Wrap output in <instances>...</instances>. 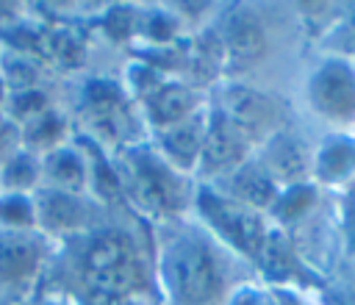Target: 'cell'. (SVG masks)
<instances>
[{
    "instance_id": "9",
    "label": "cell",
    "mask_w": 355,
    "mask_h": 305,
    "mask_svg": "<svg viewBox=\"0 0 355 305\" xmlns=\"http://www.w3.org/2000/svg\"><path fill=\"white\" fill-rule=\"evenodd\" d=\"M208 111L211 108H200L191 116H186L183 122H175L169 128L155 130L158 139V155L175 169V172H194L202 141H205V130H208Z\"/></svg>"
},
{
    "instance_id": "13",
    "label": "cell",
    "mask_w": 355,
    "mask_h": 305,
    "mask_svg": "<svg viewBox=\"0 0 355 305\" xmlns=\"http://www.w3.org/2000/svg\"><path fill=\"white\" fill-rule=\"evenodd\" d=\"M33 202H36V227L47 233H75L89 222V205L80 200V194L42 189L33 197Z\"/></svg>"
},
{
    "instance_id": "19",
    "label": "cell",
    "mask_w": 355,
    "mask_h": 305,
    "mask_svg": "<svg viewBox=\"0 0 355 305\" xmlns=\"http://www.w3.org/2000/svg\"><path fill=\"white\" fill-rule=\"evenodd\" d=\"M19 133L25 136V141H28L31 150H44V152H50V150H55V147L64 144L67 122H64V116H61L58 111L44 108V111L33 114L31 119H25Z\"/></svg>"
},
{
    "instance_id": "23",
    "label": "cell",
    "mask_w": 355,
    "mask_h": 305,
    "mask_svg": "<svg viewBox=\"0 0 355 305\" xmlns=\"http://www.w3.org/2000/svg\"><path fill=\"white\" fill-rule=\"evenodd\" d=\"M275 297H277V302L280 305H305L300 297H297V291H288V288H280V291H272Z\"/></svg>"
},
{
    "instance_id": "3",
    "label": "cell",
    "mask_w": 355,
    "mask_h": 305,
    "mask_svg": "<svg viewBox=\"0 0 355 305\" xmlns=\"http://www.w3.org/2000/svg\"><path fill=\"white\" fill-rule=\"evenodd\" d=\"M86 286L94 299H133L144 286L141 263L122 233H103L86 252Z\"/></svg>"
},
{
    "instance_id": "25",
    "label": "cell",
    "mask_w": 355,
    "mask_h": 305,
    "mask_svg": "<svg viewBox=\"0 0 355 305\" xmlns=\"http://www.w3.org/2000/svg\"><path fill=\"white\" fill-rule=\"evenodd\" d=\"M6 92H8V89H6V80H3V75H0V103L6 100Z\"/></svg>"
},
{
    "instance_id": "26",
    "label": "cell",
    "mask_w": 355,
    "mask_h": 305,
    "mask_svg": "<svg viewBox=\"0 0 355 305\" xmlns=\"http://www.w3.org/2000/svg\"><path fill=\"white\" fill-rule=\"evenodd\" d=\"M349 33H352V42H355V11H352V17H349Z\"/></svg>"
},
{
    "instance_id": "15",
    "label": "cell",
    "mask_w": 355,
    "mask_h": 305,
    "mask_svg": "<svg viewBox=\"0 0 355 305\" xmlns=\"http://www.w3.org/2000/svg\"><path fill=\"white\" fill-rule=\"evenodd\" d=\"M144 108H147V116L155 125V130H161L175 122H183L186 116L200 111L202 103H200V94H194L189 86L175 83V80H161L144 97Z\"/></svg>"
},
{
    "instance_id": "27",
    "label": "cell",
    "mask_w": 355,
    "mask_h": 305,
    "mask_svg": "<svg viewBox=\"0 0 355 305\" xmlns=\"http://www.w3.org/2000/svg\"><path fill=\"white\" fill-rule=\"evenodd\" d=\"M3 125H6V119H3V114H0V130H3Z\"/></svg>"
},
{
    "instance_id": "2",
    "label": "cell",
    "mask_w": 355,
    "mask_h": 305,
    "mask_svg": "<svg viewBox=\"0 0 355 305\" xmlns=\"http://www.w3.org/2000/svg\"><path fill=\"white\" fill-rule=\"evenodd\" d=\"M194 205H197V214L202 216V222L214 230V236L219 241H225L239 255L258 261V255L266 244V236H269L266 214L252 211V208L225 197L211 183H202L197 189Z\"/></svg>"
},
{
    "instance_id": "18",
    "label": "cell",
    "mask_w": 355,
    "mask_h": 305,
    "mask_svg": "<svg viewBox=\"0 0 355 305\" xmlns=\"http://www.w3.org/2000/svg\"><path fill=\"white\" fill-rule=\"evenodd\" d=\"M42 180V161L31 150H17L6 158L0 172V186L6 194H31Z\"/></svg>"
},
{
    "instance_id": "28",
    "label": "cell",
    "mask_w": 355,
    "mask_h": 305,
    "mask_svg": "<svg viewBox=\"0 0 355 305\" xmlns=\"http://www.w3.org/2000/svg\"><path fill=\"white\" fill-rule=\"evenodd\" d=\"M44 305H61V302H44Z\"/></svg>"
},
{
    "instance_id": "7",
    "label": "cell",
    "mask_w": 355,
    "mask_h": 305,
    "mask_svg": "<svg viewBox=\"0 0 355 305\" xmlns=\"http://www.w3.org/2000/svg\"><path fill=\"white\" fill-rule=\"evenodd\" d=\"M252 144L216 111H208V130H205V141L197 158L194 172L200 177H205L208 183L225 177L227 172H233L239 164H244L252 155Z\"/></svg>"
},
{
    "instance_id": "6",
    "label": "cell",
    "mask_w": 355,
    "mask_h": 305,
    "mask_svg": "<svg viewBox=\"0 0 355 305\" xmlns=\"http://www.w3.org/2000/svg\"><path fill=\"white\" fill-rule=\"evenodd\" d=\"M216 111L252 144H263L272 133L280 130V105L261 89L233 83L222 92Z\"/></svg>"
},
{
    "instance_id": "11",
    "label": "cell",
    "mask_w": 355,
    "mask_h": 305,
    "mask_svg": "<svg viewBox=\"0 0 355 305\" xmlns=\"http://www.w3.org/2000/svg\"><path fill=\"white\" fill-rule=\"evenodd\" d=\"M211 186L216 191H222L225 197H230L252 211H261V214H269V208L275 205V200L280 194V186L266 175V169L255 161V155H250L244 164H239L233 172L214 180Z\"/></svg>"
},
{
    "instance_id": "5",
    "label": "cell",
    "mask_w": 355,
    "mask_h": 305,
    "mask_svg": "<svg viewBox=\"0 0 355 305\" xmlns=\"http://www.w3.org/2000/svg\"><path fill=\"white\" fill-rule=\"evenodd\" d=\"M122 186L150 214H172L183 202V183L178 172L158 155L144 147L130 150L122 158Z\"/></svg>"
},
{
    "instance_id": "4",
    "label": "cell",
    "mask_w": 355,
    "mask_h": 305,
    "mask_svg": "<svg viewBox=\"0 0 355 305\" xmlns=\"http://www.w3.org/2000/svg\"><path fill=\"white\" fill-rule=\"evenodd\" d=\"M311 111L336 130H355V64L344 55L322 58L305 83Z\"/></svg>"
},
{
    "instance_id": "24",
    "label": "cell",
    "mask_w": 355,
    "mask_h": 305,
    "mask_svg": "<svg viewBox=\"0 0 355 305\" xmlns=\"http://www.w3.org/2000/svg\"><path fill=\"white\" fill-rule=\"evenodd\" d=\"M261 305H280V302H277V297H275V294H266Z\"/></svg>"
},
{
    "instance_id": "16",
    "label": "cell",
    "mask_w": 355,
    "mask_h": 305,
    "mask_svg": "<svg viewBox=\"0 0 355 305\" xmlns=\"http://www.w3.org/2000/svg\"><path fill=\"white\" fill-rule=\"evenodd\" d=\"M42 177L47 180V189H58V191H69V194H83V189L89 183V166H86V158L75 147L61 144V147L44 152V158H42Z\"/></svg>"
},
{
    "instance_id": "20",
    "label": "cell",
    "mask_w": 355,
    "mask_h": 305,
    "mask_svg": "<svg viewBox=\"0 0 355 305\" xmlns=\"http://www.w3.org/2000/svg\"><path fill=\"white\" fill-rule=\"evenodd\" d=\"M316 202V183H297V186H286L280 189L275 205L269 208V214L280 222V225H291L297 219H302Z\"/></svg>"
},
{
    "instance_id": "8",
    "label": "cell",
    "mask_w": 355,
    "mask_h": 305,
    "mask_svg": "<svg viewBox=\"0 0 355 305\" xmlns=\"http://www.w3.org/2000/svg\"><path fill=\"white\" fill-rule=\"evenodd\" d=\"M311 155L313 150H308V144L297 133L280 128L263 144H258L255 161L280 189H286L311 180Z\"/></svg>"
},
{
    "instance_id": "14",
    "label": "cell",
    "mask_w": 355,
    "mask_h": 305,
    "mask_svg": "<svg viewBox=\"0 0 355 305\" xmlns=\"http://www.w3.org/2000/svg\"><path fill=\"white\" fill-rule=\"evenodd\" d=\"M42 263L39 244L19 230H0V286L17 288L33 280Z\"/></svg>"
},
{
    "instance_id": "17",
    "label": "cell",
    "mask_w": 355,
    "mask_h": 305,
    "mask_svg": "<svg viewBox=\"0 0 355 305\" xmlns=\"http://www.w3.org/2000/svg\"><path fill=\"white\" fill-rule=\"evenodd\" d=\"M255 263L275 283H305L308 280V272L302 269L294 247L288 244V238L280 230H269L266 244H263V250H261Z\"/></svg>"
},
{
    "instance_id": "22",
    "label": "cell",
    "mask_w": 355,
    "mask_h": 305,
    "mask_svg": "<svg viewBox=\"0 0 355 305\" xmlns=\"http://www.w3.org/2000/svg\"><path fill=\"white\" fill-rule=\"evenodd\" d=\"M0 75L6 80V89L28 92L36 80V67L25 55H6L3 64H0Z\"/></svg>"
},
{
    "instance_id": "21",
    "label": "cell",
    "mask_w": 355,
    "mask_h": 305,
    "mask_svg": "<svg viewBox=\"0 0 355 305\" xmlns=\"http://www.w3.org/2000/svg\"><path fill=\"white\" fill-rule=\"evenodd\" d=\"M0 225L3 230L28 233L36 227V202L31 194H0Z\"/></svg>"
},
{
    "instance_id": "12",
    "label": "cell",
    "mask_w": 355,
    "mask_h": 305,
    "mask_svg": "<svg viewBox=\"0 0 355 305\" xmlns=\"http://www.w3.org/2000/svg\"><path fill=\"white\" fill-rule=\"evenodd\" d=\"M311 183H355V130H333L311 155Z\"/></svg>"
},
{
    "instance_id": "10",
    "label": "cell",
    "mask_w": 355,
    "mask_h": 305,
    "mask_svg": "<svg viewBox=\"0 0 355 305\" xmlns=\"http://www.w3.org/2000/svg\"><path fill=\"white\" fill-rule=\"evenodd\" d=\"M222 55L233 67H252L266 53V31L255 11L250 8H233L227 11L219 33Z\"/></svg>"
},
{
    "instance_id": "1",
    "label": "cell",
    "mask_w": 355,
    "mask_h": 305,
    "mask_svg": "<svg viewBox=\"0 0 355 305\" xmlns=\"http://www.w3.org/2000/svg\"><path fill=\"white\" fill-rule=\"evenodd\" d=\"M161 280L175 305H222L227 288L216 244L197 230L175 233L164 244Z\"/></svg>"
}]
</instances>
